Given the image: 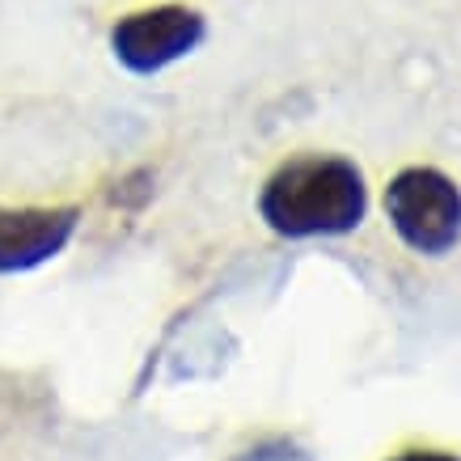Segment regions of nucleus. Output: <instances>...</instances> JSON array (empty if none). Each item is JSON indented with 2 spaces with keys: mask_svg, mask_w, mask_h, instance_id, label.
Returning <instances> with one entry per match:
<instances>
[{
  "mask_svg": "<svg viewBox=\"0 0 461 461\" xmlns=\"http://www.w3.org/2000/svg\"><path fill=\"white\" fill-rule=\"evenodd\" d=\"M258 216L288 241L343 238L368 216V182L348 157L305 153L284 161L258 191Z\"/></svg>",
  "mask_w": 461,
  "mask_h": 461,
  "instance_id": "f257e3e1",
  "label": "nucleus"
},
{
  "mask_svg": "<svg viewBox=\"0 0 461 461\" xmlns=\"http://www.w3.org/2000/svg\"><path fill=\"white\" fill-rule=\"evenodd\" d=\"M385 216L406 250L440 258L461 241V186L436 166H406L385 186Z\"/></svg>",
  "mask_w": 461,
  "mask_h": 461,
  "instance_id": "f03ea898",
  "label": "nucleus"
},
{
  "mask_svg": "<svg viewBox=\"0 0 461 461\" xmlns=\"http://www.w3.org/2000/svg\"><path fill=\"white\" fill-rule=\"evenodd\" d=\"M208 34V22L191 5H153V9H136L114 22L111 30V51L127 72L136 77H153L166 72L195 51Z\"/></svg>",
  "mask_w": 461,
  "mask_h": 461,
  "instance_id": "7ed1b4c3",
  "label": "nucleus"
},
{
  "mask_svg": "<svg viewBox=\"0 0 461 461\" xmlns=\"http://www.w3.org/2000/svg\"><path fill=\"white\" fill-rule=\"evenodd\" d=\"M81 229V208H0V276H26L68 250Z\"/></svg>",
  "mask_w": 461,
  "mask_h": 461,
  "instance_id": "20e7f679",
  "label": "nucleus"
},
{
  "mask_svg": "<svg viewBox=\"0 0 461 461\" xmlns=\"http://www.w3.org/2000/svg\"><path fill=\"white\" fill-rule=\"evenodd\" d=\"M238 461H309V453L293 440H263V445L246 448Z\"/></svg>",
  "mask_w": 461,
  "mask_h": 461,
  "instance_id": "39448f33",
  "label": "nucleus"
},
{
  "mask_svg": "<svg viewBox=\"0 0 461 461\" xmlns=\"http://www.w3.org/2000/svg\"><path fill=\"white\" fill-rule=\"evenodd\" d=\"M390 461H461V457L457 453H445V448H406V453H398Z\"/></svg>",
  "mask_w": 461,
  "mask_h": 461,
  "instance_id": "423d86ee",
  "label": "nucleus"
}]
</instances>
